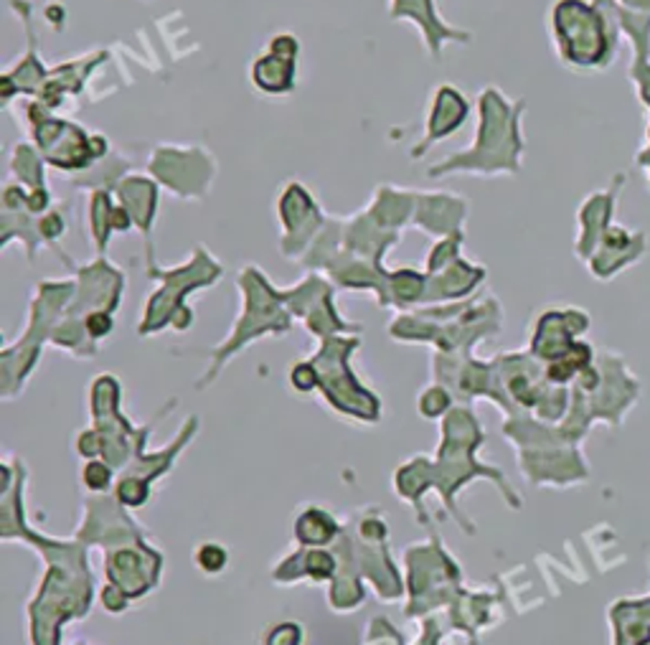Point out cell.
<instances>
[{
  "label": "cell",
  "mask_w": 650,
  "mask_h": 645,
  "mask_svg": "<svg viewBox=\"0 0 650 645\" xmlns=\"http://www.w3.org/2000/svg\"><path fill=\"white\" fill-rule=\"evenodd\" d=\"M480 122H478L475 143L447 155L429 168V178H440L447 173H470V176H498L513 173L521 155V135H518V115L524 104L518 102L511 107L495 87H488L478 97Z\"/></svg>",
  "instance_id": "obj_1"
},
{
  "label": "cell",
  "mask_w": 650,
  "mask_h": 645,
  "mask_svg": "<svg viewBox=\"0 0 650 645\" xmlns=\"http://www.w3.org/2000/svg\"><path fill=\"white\" fill-rule=\"evenodd\" d=\"M84 328L89 330L92 338H102V335H107L112 330V318H109L107 313H89Z\"/></svg>",
  "instance_id": "obj_13"
},
{
  "label": "cell",
  "mask_w": 650,
  "mask_h": 645,
  "mask_svg": "<svg viewBox=\"0 0 650 645\" xmlns=\"http://www.w3.org/2000/svg\"><path fill=\"white\" fill-rule=\"evenodd\" d=\"M117 199L130 211L135 227L142 229V234L150 247V229L158 214V181L142 176H127L117 185Z\"/></svg>",
  "instance_id": "obj_9"
},
{
  "label": "cell",
  "mask_w": 650,
  "mask_h": 645,
  "mask_svg": "<svg viewBox=\"0 0 650 645\" xmlns=\"http://www.w3.org/2000/svg\"><path fill=\"white\" fill-rule=\"evenodd\" d=\"M84 480L92 488H104L109 480V470L104 465H100V462H89L87 470H84Z\"/></svg>",
  "instance_id": "obj_14"
},
{
  "label": "cell",
  "mask_w": 650,
  "mask_h": 645,
  "mask_svg": "<svg viewBox=\"0 0 650 645\" xmlns=\"http://www.w3.org/2000/svg\"><path fill=\"white\" fill-rule=\"evenodd\" d=\"M112 214H115V203H112L109 191L94 188L92 196H89V218H92V234L100 251L107 249L109 231H115V227H112Z\"/></svg>",
  "instance_id": "obj_11"
},
{
  "label": "cell",
  "mask_w": 650,
  "mask_h": 645,
  "mask_svg": "<svg viewBox=\"0 0 650 645\" xmlns=\"http://www.w3.org/2000/svg\"><path fill=\"white\" fill-rule=\"evenodd\" d=\"M389 18L392 21H412L417 25L425 49L432 54V59H440L445 43H470V38H473L470 31H460V28L445 23L437 13L434 0H392Z\"/></svg>",
  "instance_id": "obj_5"
},
{
  "label": "cell",
  "mask_w": 650,
  "mask_h": 645,
  "mask_svg": "<svg viewBox=\"0 0 650 645\" xmlns=\"http://www.w3.org/2000/svg\"><path fill=\"white\" fill-rule=\"evenodd\" d=\"M31 135L41 158L61 170H89L107 155V137L89 135L84 127L69 120L54 117L49 107L34 102L28 107Z\"/></svg>",
  "instance_id": "obj_2"
},
{
  "label": "cell",
  "mask_w": 650,
  "mask_h": 645,
  "mask_svg": "<svg viewBox=\"0 0 650 645\" xmlns=\"http://www.w3.org/2000/svg\"><path fill=\"white\" fill-rule=\"evenodd\" d=\"M300 43L292 34L272 36L269 46L251 64V84L265 94H290L295 89V69H298Z\"/></svg>",
  "instance_id": "obj_4"
},
{
  "label": "cell",
  "mask_w": 650,
  "mask_h": 645,
  "mask_svg": "<svg viewBox=\"0 0 650 645\" xmlns=\"http://www.w3.org/2000/svg\"><path fill=\"white\" fill-rule=\"evenodd\" d=\"M10 170L18 176L21 185H28L31 188H46V181H43V158L41 152L31 148L25 143H18L13 148V155H10Z\"/></svg>",
  "instance_id": "obj_10"
},
{
  "label": "cell",
  "mask_w": 650,
  "mask_h": 645,
  "mask_svg": "<svg viewBox=\"0 0 650 645\" xmlns=\"http://www.w3.org/2000/svg\"><path fill=\"white\" fill-rule=\"evenodd\" d=\"M148 168L158 183L178 199H203L216 176L214 158L196 145H158L148 160Z\"/></svg>",
  "instance_id": "obj_3"
},
{
  "label": "cell",
  "mask_w": 650,
  "mask_h": 645,
  "mask_svg": "<svg viewBox=\"0 0 650 645\" xmlns=\"http://www.w3.org/2000/svg\"><path fill=\"white\" fill-rule=\"evenodd\" d=\"M36 229H38V234H41L43 239L51 244L54 239H58V236L67 231V216L61 214V209L46 211V214H41V218H38Z\"/></svg>",
  "instance_id": "obj_12"
},
{
  "label": "cell",
  "mask_w": 650,
  "mask_h": 645,
  "mask_svg": "<svg viewBox=\"0 0 650 645\" xmlns=\"http://www.w3.org/2000/svg\"><path fill=\"white\" fill-rule=\"evenodd\" d=\"M199 562L206 567V569H211V572H216L218 567H224V562H226V554L221 552V549H216V546H206L203 552L199 554Z\"/></svg>",
  "instance_id": "obj_15"
},
{
  "label": "cell",
  "mask_w": 650,
  "mask_h": 645,
  "mask_svg": "<svg viewBox=\"0 0 650 645\" xmlns=\"http://www.w3.org/2000/svg\"><path fill=\"white\" fill-rule=\"evenodd\" d=\"M467 216V201L462 196L447 191L422 193L417 191V209H414V224L429 234H458L460 224Z\"/></svg>",
  "instance_id": "obj_8"
},
{
  "label": "cell",
  "mask_w": 650,
  "mask_h": 645,
  "mask_svg": "<svg viewBox=\"0 0 650 645\" xmlns=\"http://www.w3.org/2000/svg\"><path fill=\"white\" fill-rule=\"evenodd\" d=\"M277 214H280V221H282L284 234H287L282 236V244H292V239H300V244H308L315 236L317 229L328 224V216L320 211L313 193L298 181H290L284 185V191L280 193Z\"/></svg>",
  "instance_id": "obj_7"
},
{
  "label": "cell",
  "mask_w": 650,
  "mask_h": 645,
  "mask_svg": "<svg viewBox=\"0 0 650 645\" xmlns=\"http://www.w3.org/2000/svg\"><path fill=\"white\" fill-rule=\"evenodd\" d=\"M292 384L298 386V389H310V386L315 384L313 369H310V366H298V369L292 371Z\"/></svg>",
  "instance_id": "obj_16"
},
{
  "label": "cell",
  "mask_w": 650,
  "mask_h": 645,
  "mask_svg": "<svg viewBox=\"0 0 650 645\" xmlns=\"http://www.w3.org/2000/svg\"><path fill=\"white\" fill-rule=\"evenodd\" d=\"M467 112H470V102L465 100V94L455 89L452 84H440L432 94V104H429V112H427V125L425 135L419 145L412 150V158H422L432 145H437L442 137L458 133L462 122L467 120Z\"/></svg>",
  "instance_id": "obj_6"
}]
</instances>
